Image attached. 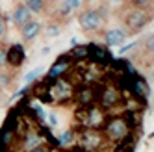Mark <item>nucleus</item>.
Masks as SVG:
<instances>
[{"label": "nucleus", "mask_w": 154, "mask_h": 152, "mask_svg": "<svg viewBox=\"0 0 154 152\" xmlns=\"http://www.w3.org/2000/svg\"><path fill=\"white\" fill-rule=\"evenodd\" d=\"M80 147L85 150H95L100 147V134L93 128H87L80 137Z\"/></svg>", "instance_id": "3"}, {"label": "nucleus", "mask_w": 154, "mask_h": 152, "mask_svg": "<svg viewBox=\"0 0 154 152\" xmlns=\"http://www.w3.org/2000/svg\"><path fill=\"white\" fill-rule=\"evenodd\" d=\"M121 100V96H119V91L115 87H104V91L100 93V99H98V102H100L102 108H113L117 102Z\"/></svg>", "instance_id": "7"}, {"label": "nucleus", "mask_w": 154, "mask_h": 152, "mask_svg": "<svg viewBox=\"0 0 154 152\" xmlns=\"http://www.w3.org/2000/svg\"><path fill=\"white\" fill-rule=\"evenodd\" d=\"M6 65V50L0 48V67H4Z\"/></svg>", "instance_id": "24"}, {"label": "nucleus", "mask_w": 154, "mask_h": 152, "mask_svg": "<svg viewBox=\"0 0 154 152\" xmlns=\"http://www.w3.org/2000/svg\"><path fill=\"white\" fill-rule=\"evenodd\" d=\"M24 48L20 45H11L6 50V65H11V67H20L24 63Z\"/></svg>", "instance_id": "4"}, {"label": "nucleus", "mask_w": 154, "mask_h": 152, "mask_svg": "<svg viewBox=\"0 0 154 152\" xmlns=\"http://www.w3.org/2000/svg\"><path fill=\"white\" fill-rule=\"evenodd\" d=\"M50 124H52V126H54V124H58V119L54 117V115H50Z\"/></svg>", "instance_id": "30"}, {"label": "nucleus", "mask_w": 154, "mask_h": 152, "mask_svg": "<svg viewBox=\"0 0 154 152\" xmlns=\"http://www.w3.org/2000/svg\"><path fill=\"white\" fill-rule=\"evenodd\" d=\"M74 141V134H72V130H65V132L61 134V137H60V143L63 145V147H67V145H71Z\"/></svg>", "instance_id": "17"}, {"label": "nucleus", "mask_w": 154, "mask_h": 152, "mask_svg": "<svg viewBox=\"0 0 154 152\" xmlns=\"http://www.w3.org/2000/svg\"><path fill=\"white\" fill-rule=\"evenodd\" d=\"M71 56H74L76 59H84L89 56V48L87 47H74V50L71 52Z\"/></svg>", "instance_id": "16"}, {"label": "nucleus", "mask_w": 154, "mask_h": 152, "mask_svg": "<svg viewBox=\"0 0 154 152\" xmlns=\"http://www.w3.org/2000/svg\"><path fill=\"white\" fill-rule=\"evenodd\" d=\"M71 93V85L65 84L61 80H56L54 85H48V99L50 100H60V99H67Z\"/></svg>", "instance_id": "5"}, {"label": "nucleus", "mask_w": 154, "mask_h": 152, "mask_svg": "<svg viewBox=\"0 0 154 152\" xmlns=\"http://www.w3.org/2000/svg\"><path fill=\"white\" fill-rule=\"evenodd\" d=\"M6 84H8V76H6V74H0V85H2V87H6Z\"/></svg>", "instance_id": "28"}, {"label": "nucleus", "mask_w": 154, "mask_h": 152, "mask_svg": "<svg viewBox=\"0 0 154 152\" xmlns=\"http://www.w3.org/2000/svg\"><path fill=\"white\" fill-rule=\"evenodd\" d=\"M13 23L17 24V26H20V28H23L26 23H30V20H32V11H30V9L24 6V4H19L15 9H13Z\"/></svg>", "instance_id": "8"}, {"label": "nucleus", "mask_w": 154, "mask_h": 152, "mask_svg": "<svg viewBox=\"0 0 154 152\" xmlns=\"http://www.w3.org/2000/svg\"><path fill=\"white\" fill-rule=\"evenodd\" d=\"M147 47H149L150 50H154V34L149 37V41H147Z\"/></svg>", "instance_id": "26"}, {"label": "nucleus", "mask_w": 154, "mask_h": 152, "mask_svg": "<svg viewBox=\"0 0 154 152\" xmlns=\"http://www.w3.org/2000/svg\"><path fill=\"white\" fill-rule=\"evenodd\" d=\"M152 78H154V76H152Z\"/></svg>", "instance_id": "33"}, {"label": "nucleus", "mask_w": 154, "mask_h": 152, "mask_svg": "<svg viewBox=\"0 0 154 152\" xmlns=\"http://www.w3.org/2000/svg\"><path fill=\"white\" fill-rule=\"evenodd\" d=\"M47 35H48V37H56V35H60V28H58L56 24H50V26L47 28Z\"/></svg>", "instance_id": "21"}, {"label": "nucleus", "mask_w": 154, "mask_h": 152, "mask_svg": "<svg viewBox=\"0 0 154 152\" xmlns=\"http://www.w3.org/2000/svg\"><path fill=\"white\" fill-rule=\"evenodd\" d=\"M30 152H48V150H47V148H45V145H37V147H35V148H32V150H30Z\"/></svg>", "instance_id": "25"}, {"label": "nucleus", "mask_w": 154, "mask_h": 152, "mask_svg": "<svg viewBox=\"0 0 154 152\" xmlns=\"http://www.w3.org/2000/svg\"><path fill=\"white\" fill-rule=\"evenodd\" d=\"M147 20H149V19H147L145 11H141V9H132V11L126 15L125 23H126V26L132 28V30H139V28L145 26Z\"/></svg>", "instance_id": "6"}, {"label": "nucleus", "mask_w": 154, "mask_h": 152, "mask_svg": "<svg viewBox=\"0 0 154 152\" xmlns=\"http://www.w3.org/2000/svg\"><path fill=\"white\" fill-rule=\"evenodd\" d=\"M89 56H95L97 59H102V58L108 56V52L104 48H93V54H89Z\"/></svg>", "instance_id": "20"}, {"label": "nucleus", "mask_w": 154, "mask_h": 152, "mask_svg": "<svg viewBox=\"0 0 154 152\" xmlns=\"http://www.w3.org/2000/svg\"><path fill=\"white\" fill-rule=\"evenodd\" d=\"M11 141H13V130L8 124H4L0 128V152H6L11 147Z\"/></svg>", "instance_id": "11"}, {"label": "nucleus", "mask_w": 154, "mask_h": 152, "mask_svg": "<svg viewBox=\"0 0 154 152\" xmlns=\"http://www.w3.org/2000/svg\"><path fill=\"white\" fill-rule=\"evenodd\" d=\"M78 23H80L82 30L93 32V30H97L98 26L102 24V17H100V13H98V11H95V9H87V11H82L80 13Z\"/></svg>", "instance_id": "1"}, {"label": "nucleus", "mask_w": 154, "mask_h": 152, "mask_svg": "<svg viewBox=\"0 0 154 152\" xmlns=\"http://www.w3.org/2000/svg\"><path fill=\"white\" fill-rule=\"evenodd\" d=\"M39 32H41V23H37V20H30V23H26L23 28H20V34H23L24 41L35 39L39 35Z\"/></svg>", "instance_id": "9"}, {"label": "nucleus", "mask_w": 154, "mask_h": 152, "mask_svg": "<svg viewBox=\"0 0 154 152\" xmlns=\"http://www.w3.org/2000/svg\"><path fill=\"white\" fill-rule=\"evenodd\" d=\"M41 71H43V67H35V69H32V71L24 76V82H26V84H32V82H34L37 76L41 74Z\"/></svg>", "instance_id": "18"}, {"label": "nucleus", "mask_w": 154, "mask_h": 152, "mask_svg": "<svg viewBox=\"0 0 154 152\" xmlns=\"http://www.w3.org/2000/svg\"><path fill=\"white\" fill-rule=\"evenodd\" d=\"M0 102H2V96H0Z\"/></svg>", "instance_id": "31"}, {"label": "nucleus", "mask_w": 154, "mask_h": 152, "mask_svg": "<svg viewBox=\"0 0 154 152\" xmlns=\"http://www.w3.org/2000/svg\"><path fill=\"white\" fill-rule=\"evenodd\" d=\"M106 134H108L109 139L119 141L128 134V124L125 123V119H121V117L112 119V121L108 123V126H106Z\"/></svg>", "instance_id": "2"}, {"label": "nucleus", "mask_w": 154, "mask_h": 152, "mask_svg": "<svg viewBox=\"0 0 154 152\" xmlns=\"http://www.w3.org/2000/svg\"><path fill=\"white\" fill-rule=\"evenodd\" d=\"M63 6L67 8L69 11H72V9H76L80 6V2H78V0H63Z\"/></svg>", "instance_id": "19"}, {"label": "nucleus", "mask_w": 154, "mask_h": 152, "mask_svg": "<svg viewBox=\"0 0 154 152\" xmlns=\"http://www.w3.org/2000/svg\"><path fill=\"white\" fill-rule=\"evenodd\" d=\"M113 2H117V0H113Z\"/></svg>", "instance_id": "32"}, {"label": "nucleus", "mask_w": 154, "mask_h": 152, "mask_svg": "<svg viewBox=\"0 0 154 152\" xmlns=\"http://www.w3.org/2000/svg\"><path fill=\"white\" fill-rule=\"evenodd\" d=\"M132 2H134L136 6H147V4L150 2V0H132Z\"/></svg>", "instance_id": "27"}, {"label": "nucleus", "mask_w": 154, "mask_h": 152, "mask_svg": "<svg viewBox=\"0 0 154 152\" xmlns=\"http://www.w3.org/2000/svg\"><path fill=\"white\" fill-rule=\"evenodd\" d=\"M24 6L30 9L32 13H41L43 9H45V2H43V0H26Z\"/></svg>", "instance_id": "15"}, {"label": "nucleus", "mask_w": 154, "mask_h": 152, "mask_svg": "<svg viewBox=\"0 0 154 152\" xmlns=\"http://www.w3.org/2000/svg\"><path fill=\"white\" fill-rule=\"evenodd\" d=\"M34 111H35V117L37 119H45V111H43V108H39V106H34Z\"/></svg>", "instance_id": "22"}, {"label": "nucleus", "mask_w": 154, "mask_h": 152, "mask_svg": "<svg viewBox=\"0 0 154 152\" xmlns=\"http://www.w3.org/2000/svg\"><path fill=\"white\" fill-rule=\"evenodd\" d=\"M91 100H95L93 89L85 85V87H84V89H80V93H78V102H80V104H89Z\"/></svg>", "instance_id": "13"}, {"label": "nucleus", "mask_w": 154, "mask_h": 152, "mask_svg": "<svg viewBox=\"0 0 154 152\" xmlns=\"http://www.w3.org/2000/svg\"><path fill=\"white\" fill-rule=\"evenodd\" d=\"M132 47H136V43H130V45H125L123 48H121V52H126V50H130Z\"/></svg>", "instance_id": "29"}, {"label": "nucleus", "mask_w": 154, "mask_h": 152, "mask_svg": "<svg viewBox=\"0 0 154 152\" xmlns=\"http://www.w3.org/2000/svg\"><path fill=\"white\" fill-rule=\"evenodd\" d=\"M67 69H69V61H67V59H58V61L50 67V71L47 72V78H48V80H54V78L58 80Z\"/></svg>", "instance_id": "12"}, {"label": "nucleus", "mask_w": 154, "mask_h": 152, "mask_svg": "<svg viewBox=\"0 0 154 152\" xmlns=\"http://www.w3.org/2000/svg\"><path fill=\"white\" fill-rule=\"evenodd\" d=\"M126 39V35H125V32L123 30H119V28H113V30H108L106 32V35H104V41L108 43L109 47H117V45H121Z\"/></svg>", "instance_id": "10"}, {"label": "nucleus", "mask_w": 154, "mask_h": 152, "mask_svg": "<svg viewBox=\"0 0 154 152\" xmlns=\"http://www.w3.org/2000/svg\"><path fill=\"white\" fill-rule=\"evenodd\" d=\"M37 145H41V137L34 132H28L26 134V139H24V148H35Z\"/></svg>", "instance_id": "14"}, {"label": "nucleus", "mask_w": 154, "mask_h": 152, "mask_svg": "<svg viewBox=\"0 0 154 152\" xmlns=\"http://www.w3.org/2000/svg\"><path fill=\"white\" fill-rule=\"evenodd\" d=\"M4 32H6V23H4V17L0 13V39L4 37Z\"/></svg>", "instance_id": "23"}]
</instances>
